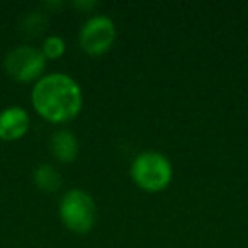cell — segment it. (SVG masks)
<instances>
[{"label": "cell", "instance_id": "obj_8", "mask_svg": "<svg viewBox=\"0 0 248 248\" xmlns=\"http://www.w3.org/2000/svg\"><path fill=\"white\" fill-rule=\"evenodd\" d=\"M32 180L36 187L43 192H56L62 187V173L51 163H39L32 172Z\"/></svg>", "mask_w": 248, "mask_h": 248}, {"label": "cell", "instance_id": "obj_3", "mask_svg": "<svg viewBox=\"0 0 248 248\" xmlns=\"http://www.w3.org/2000/svg\"><path fill=\"white\" fill-rule=\"evenodd\" d=\"M58 214L62 223L70 231L78 234H85L95 224L97 207L95 201L87 190L70 189L60 199Z\"/></svg>", "mask_w": 248, "mask_h": 248}, {"label": "cell", "instance_id": "obj_1", "mask_svg": "<svg viewBox=\"0 0 248 248\" xmlns=\"http://www.w3.org/2000/svg\"><path fill=\"white\" fill-rule=\"evenodd\" d=\"M31 102L36 112L49 123H65L80 112L83 104L82 89L66 73H48L34 82Z\"/></svg>", "mask_w": 248, "mask_h": 248}, {"label": "cell", "instance_id": "obj_5", "mask_svg": "<svg viewBox=\"0 0 248 248\" xmlns=\"http://www.w3.org/2000/svg\"><path fill=\"white\" fill-rule=\"evenodd\" d=\"M116 41V24L109 16L95 14L82 24L78 31L80 48L90 56H100Z\"/></svg>", "mask_w": 248, "mask_h": 248}, {"label": "cell", "instance_id": "obj_7", "mask_svg": "<svg viewBox=\"0 0 248 248\" xmlns=\"http://www.w3.org/2000/svg\"><path fill=\"white\" fill-rule=\"evenodd\" d=\"M49 150L58 162L70 163L78 155V140H77L75 133L70 129H60V131L53 133L49 138Z\"/></svg>", "mask_w": 248, "mask_h": 248}, {"label": "cell", "instance_id": "obj_2", "mask_svg": "<svg viewBox=\"0 0 248 248\" xmlns=\"http://www.w3.org/2000/svg\"><path fill=\"white\" fill-rule=\"evenodd\" d=\"M173 167L163 153L145 150L131 163V179L146 192H160L172 182Z\"/></svg>", "mask_w": 248, "mask_h": 248}, {"label": "cell", "instance_id": "obj_6", "mask_svg": "<svg viewBox=\"0 0 248 248\" xmlns=\"http://www.w3.org/2000/svg\"><path fill=\"white\" fill-rule=\"evenodd\" d=\"M29 114L21 106H9L0 112V140L16 141L29 131Z\"/></svg>", "mask_w": 248, "mask_h": 248}, {"label": "cell", "instance_id": "obj_10", "mask_svg": "<svg viewBox=\"0 0 248 248\" xmlns=\"http://www.w3.org/2000/svg\"><path fill=\"white\" fill-rule=\"evenodd\" d=\"M46 26V17L41 14V12H29L28 16H26L24 22H22V28H24V31L28 32L29 36H36L39 34V32L45 29Z\"/></svg>", "mask_w": 248, "mask_h": 248}, {"label": "cell", "instance_id": "obj_4", "mask_svg": "<svg viewBox=\"0 0 248 248\" xmlns=\"http://www.w3.org/2000/svg\"><path fill=\"white\" fill-rule=\"evenodd\" d=\"M4 66L5 72L17 82H38L46 68V58L36 46L21 45L5 55Z\"/></svg>", "mask_w": 248, "mask_h": 248}, {"label": "cell", "instance_id": "obj_9", "mask_svg": "<svg viewBox=\"0 0 248 248\" xmlns=\"http://www.w3.org/2000/svg\"><path fill=\"white\" fill-rule=\"evenodd\" d=\"M66 49V45H65V39L62 38V36H48V38H45V41H43V55H45L46 60H56L60 58V56H63V53H65Z\"/></svg>", "mask_w": 248, "mask_h": 248}, {"label": "cell", "instance_id": "obj_11", "mask_svg": "<svg viewBox=\"0 0 248 248\" xmlns=\"http://www.w3.org/2000/svg\"><path fill=\"white\" fill-rule=\"evenodd\" d=\"M75 5L77 7H80V9H83V11H87V9H90V7H93L95 5V2H75Z\"/></svg>", "mask_w": 248, "mask_h": 248}]
</instances>
